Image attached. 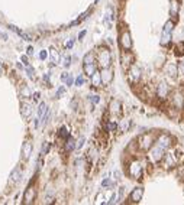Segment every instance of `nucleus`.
I'll return each instance as SVG.
<instances>
[{"instance_id":"obj_1","label":"nucleus","mask_w":184,"mask_h":205,"mask_svg":"<svg viewBox=\"0 0 184 205\" xmlns=\"http://www.w3.org/2000/svg\"><path fill=\"white\" fill-rule=\"evenodd\" d=\"M97 61L100 64L101 68H107L112 64V53L107 48H100L97 52Z\"/></svg>"},{"instance_id":"obj_2","label":"nucleus","mask_w":184,"mask_h":205,"mask_svg":"<svg viewBox=\"0 0 184 205\" xmlns=\"http://www.w3.org/2000/svg\"><path fill=\"white\" fill-rule=\"evenodd\" d=\"M154 143V135L152 133H145L139 137V149L141 150H150L151 146Z\"/></svg>"},{"instance_id":"obj_3","label":"nucleus","mask_w":184,"mask_h":205,"mask_svg":"<svg viewBox=\"0 0 184 205\" xmlns=\"http://www.w3.org/2000/svg\"><path fill=\"white\" fill-rule=\"evenodd\" d=\"M119 42H120V46H122V49H123V51H131V48H132V38H131V32H129V31L122 32Z\"/></svg>"},{"instance_id":"obj_4","label":"nucleus","mask_w":184,"mask_h":205,"mask_svg":"<svg viewBox=\"0 0 184 205\" xmlns=\"http://www.w3.org/2000/svg\"><path fill=\"white\" fill-rule=\"evenodd\" d=\"M164 152H165V150H162V149H161V147H158V146H154V147H151V152H150L151 162H152V163H158V162L162 159Z\"/></svg>"},{"instance_id":"obj_5","label":"nucleus","mask_w":184,"mask_h":205,"mask_svg":"<svg viewBox=\"0 0 184 205\" xmlns=\"http://www.w3.org/2000/svg\"><path fill=\"white\" fill-rule=\"evenodd\" d=\"M129 175L135 179H139L142 176V163L141 162H132L131 166H129Z\"/></svg>"},{"instance_id":"obj_6","label":"nucleus","mask_w":184,"mask_h":205,"mask_svg":"<svg viewBox=\"0 0 184 205\" xmlns=\"http://www.w3.org/2000/svg\"><path fill=\"white\" fill-rule=\"evenodd\" d=\"M35 198H36V189H35V186H28V189L23 194V204L25 205L32 204L35 201Z\"/></svg>"},{"instance_id":"obj_7","label":"nucleus","mask_w":184,"mask_h":205,"mask_svg":"<svg viewBox=\"0 0 184 205\" xmlns=\"http://www.w3.org/2000/svg\"><path fill=\"white\" fill-rule=\"evenodd\" d=\"M157 146L161 147L162 150H167L171 146V137L168 135H160V137L157 139Z\"/></svg>"},{"instance_id":"obj_8","label":"nucleus","mask_w":184,"mask_h":205,"mask_svg":"<svg viewBox=\"0 0 184 205\" xmlns=\"http://www.w3.org/2000/svg\"><path fill=\"white\" fill-rule=\"evenodd\" d=\"M100 77H101V84H110L112 80H113V71L110 69V67L103 68L100 72Z\"/></svg>"},{"instance_id":"obj_9","label":"nucleus","mask_w":184,"mask_h":205,"mask_svg":"<svg viewBox=\"0 0 184 205\" xmlns=\"http://www.w3.org/2000/svg\"><path fill=\"white\" fill-rule=\"evenodd\" d=\"M142 195H144V189L141 188V186H138V188H135L134 191L131 192V195H129V199H131V202L138 204V202L142 199Z\"/></svg>"},{"instance_id":"obj_10","label":"nucleus","mask_w":184,"mask_h":205,"mask_svg":"<svg viewBox=\"0 0 184 205\" xmlns=\"http://www.w3.org/2000/svg\"><path fill=\"white\" fill-rule=\"evenodd\" d=\"M32 150H34V146L31 142H25L23 146H22V159L23 160H28L32 154Z\"/></svg>"},{"instance_id":"obj_11","label":"nucleus","mask_w":184,"mask_h":205,"mask_svg":"<svg viewBox=\"0 0 184 205\" xmlns=\"http://www.w3.org/2000/svg\"><path fill=\"white\" fill-rule=\"evenodd\" d=\"M129 80L132 83H138L141 80V68L136 67V65H132L131 69H129Z\"/></svg>"},{"instance_id":"obj_12","label":"nucleus","mask_w":184,"mask_h":205,"mask_svg":"<svg viewBox=\"0 0 184 205\" xmlns=\"http://www.w3.org/2000/svg\"><path fill=\"white\" fill-rule=\"evenodd\" d=\"M47 111H48L47 104H45V103H41V104H39V108H38V117H36V120H35V126H36V127L39 126L41 120H42V117L45 116V113H47Z\"/></svg>"},{"instance_id":"obj_13","label":"nucleus","mask_w":184,"mask_h":205,"mask_svg":"<svg viewBox=\"0 0 184 205\" xmlns=\"http://www.w3.org/2000/svg\"><path fill=\"white\" fill-rule=\"evenodd\" d=\"M7 28H9L10 31H13V32H15V33L17 35V36H20V38L23 39V41H26V42H29V41H32V38H31V35L25 33L23 31H20V29H19V28H16L15 25H9Z\"/></svg>"},{"instance_id":"obj_14","label":"nucleus","mask_w":184,"mask_h":205,"mask_svg":"<svg viewBox=\"0 0 184 205\" xmlns=\"http://www.w3.org/2000/svg\"><path fill=\"white\" fill-rule=\"evenodd\" d=\"M20 114H22L25 119H28V117L32 114V105L28 104V103L22 101L20 103Z\"/></svg>"},{"instance_id":"obj_15","label":"nucleus","mask_w":184,"mask_h":205,"mask_svg":"<svg viewBox=\"0 0 184 205\" xmlns=\"http://www.w3.org/2000/svg\"><path fill=\"white\" fill-rule=\"evenodd\" d=\"M109 111H110V114L112 116H119L120 114V103L117 101V100H112L110 101V105H109Z\"/></svg>"},{"instance_id":"obj_16","label":"nucleus","mask_w":184,"mask_h":205,"mask_svg":"<svg viewBox=\"0 0 184 205\" xmlns=\"http://www.w3.org/2000/svg\"><path fill=\"white\" fill-rule=\"evenodd\" d=\"M168 93H170V88L165 83H161L158 88H157V94H158V97H161V98H165L168 95Z\"/></svg>"},{"instance_id":"obj_17","label":"nucleus","mask_w":184,"mask_h":205,"mask_svg":"<svg viewBox=\"0 0 184 205\" xmlns=\"http://www.w3.org/2000/svg\"><path fill=\"white\" fill-rule=\"evenodd\" d=\"M83 69H84V74L86 75L91 77L97 71V65H96V62H93V64H83Z\"/></svg>"},{"instance_id":"obj_18","label":"nucleus","mask_w":184,"mask_h":205,"mask_svg":"<svg viewBox=\"0 0 184 205\" xmlns=\"http://www.w3.org/2000/svg\"><path fill=\"white\" fill-rule=\"evenodd\" d=\"M180 10V1L178 0H170V15L175 16Z\"/></svg>"},{"instance_id":"obj_19","label":"nucleus","mask_w":184,"mask_h":205,"mask_svg":"<svg viewBox=\"0 0 184 205\" xmlns=\"http://www.w3.org/2000/svg\"><path fill=\"white\" fill-rule=\"evenodd\" d=\"M162 157H164V156H162ZM164 165H165L167 169L175 166V156H174V154H165V157H164Z\"/></svg>"},{"instance_id":"obj_20","label":"nucleus","mask_w":184,"mask_h":205,"mask_svg":"<svg viewBox=\"0 0 184 205\" xmlns=\"http://www.w3.org/2000/svg\"><path fill=\"white\" fill-rule=\"evenodd\" d=\"M115 19V16H113V9L112 7H107V10H106V16H104V23L110 28L112 26V20Z\"/></svg>"},{"instance_id":"obj_21","label":"nucleus","mask_w":184,"mask_h":205,"mask_svg":"<svg viewBox=\"0 0 184 205\" xmlns=\"http://www.w3.org/2000/svg\"><path fill=\"white\" fill-rule=\"evenodd\" d=\"M20 176H22V171H20L19 168L13 169V171H12V173H10V182H12V184H16V182H19Z\"/></svg>"},{"instance_id":"obj_22","label":"nucleus","mask_w":184,"mask_h":205,"mask_svg":"<svg viewBox=\"0 0 184 205\" xmlns=\"http://www.w3.org/2000/svg\"><path fill=\"white\" fill-rule=\"evenodd\" d=\"M50 55H51V59H52V65H55V64L60 62L61 56H60V52L57 51L55 48H51L50 49Z\"/></svg>"},{"instance_id":"obj_23","label":"nucleus","mask_w":184,"mask_h":205,"mask_svg":"<svg viewBox=\"0 0 184 205\" xmlns=\"http://www.w3.org/2000/svg\"><path fill=\"white\" fill-rule=\"evenodd\" d=\"M90 78H91V84H93V87H100L101 85V77H100V72H99V71H96Z\"/></svg>"},{"instance_id":"obj_24","label":"nucleus","mask_w":184,"mask_h":205,"mask_svg":"<svg viewBox=\"0 0 184 205\" xmlns=\"http://www.w3.org/2000/svg\"><path fill=\"white\" fill-rule=\"evenodd\" d=\"M96 62V55L93 52H88L84 55V59H83V64H93Z\"/></svg>"},{"instance_id":"obj_25","label":"nucleus","mask_w":184,"mask_h":205,"mask_svg":"<svg viewBox=\"0 0 184 205\" xmlns=\"http://www.w3.org/2000/svg\"><path fill=\"white\" fill-rule=\"evenodd\" d=\"M61 81H63V83H65L67 85H73V83H74L73 75H71V74H68V72H64V74L61 75Z\"/></svg>"},{"instance_id":"obj_26","label":"nucleus","mask_w":184,"mask_h":205,"mask_svg":"<svg viewBox=\"0 0 184 205\" xmlns=\"http://www.w3.org/2000/svg\"><path fill=\"white\" fill-rule=\"evenodd\" d=\"M74 147H75V142H74V139H73L71 136H68L67 137V143H65V150H67V152H71Z\"/></svg>"},{"instance_id":"obj_27","label":"nucleus","mask_w":184,"mask_h":205,"mask_svg":"<svg viewBox=\"0 0 184 205\" xmlns=\"http://www.w3.org/2000/svg\"><path fill=\"white\" fill-rule=\"evenodd\" d=\"M20 97H23V98L32 97V93H31V90H29V88H28L26 85L22 87V90H20Z\"/></svg>"},{"instance_id":"obj_28","label":"nucleus","mask_w":184,"mask_h":205,"mask_svg":"<svg viewBox=\"0 0 184 205\" xmlns=\"http://www.w3.org/2000/svg\"><path fill=\"white\" fill-rule=\"evenodd\" d=\"M170 41H171V33L170 32H162V35H161V45H167Z\"/></svg>"},{"instance_id":"obj_29","label":"nucleus","mask_w":184,"mask_h":205,"mask_svg":"<svg viewBox=\"0 0 184 205\" xmlns=\"http://www.w3.org/2000/svg\"><path fill=\"white\" fill-rule=\"evenodd\" d=\"M172 29H174V22L172 20H168L167 23L164 25V29H162V32H172Z\"/></svg>"},{"instance_id":"obj_30","label":"nucleus","mask_w":184,"mask_h":205,"mask_svg":"<svg viewBox=\"0 0 184 205\" xmlns=\"http://www.w3.org/2000/svg\"><path fill=\"white\" fill-rule=\"evenodd\" d=\"M129 126H131V121H129V120H123V121L120 123L119 129H120V132H126V130L129 129Z\"/></svg>"},{"instance_id":"obj_31","label":"nucleus","mask_w":184,"mask_h":205,"mask_svg":"<svg viewBox=\"0 0 184 205\" xmlns=\"http://www.w3.org/2000/svg\"><path fill=\"white\" fill-rule=\"evenodd\" d=\"M70 65H71V56H70V55H67V56H64V58H63V67L68 68Z\"/></svg>"},{"instance_id":"obj_32","label":"nucleus","mask_w":184,"mask_h":205,"mask_svg":"<svg viewBox=\"0 0 184 205\" xmlns=\"http://www.w3.org/2000/svg\"><path fill=\"white\" fill-rule=\"evenodd\" d=\"M101 186L103 188H109V186H113V182L109 179V178H106V179H103V182H101Z\"/></svg>"},{"instance_id":"obj_33","label":"nucleus","mask_w":184,"mask_h":205,"mask_svg":"<svg viewBox=\"0 0 184 205\" xmlns=\"http://www.w3.org/2000/svg\"><path fill=\"white\" fill-rule=\"evenodd\" d=\"M50 143H47V142H45V143H44V146H42V150H41V154H42V156H45V154L48 153V150H50Z\"/></svg>"},{"instance_id":"obj_34","label":"nucleus","mask_w":184,"mask_h":205,"mask_svg":"<svg viewBox=\"0 0 184 205\" xmlns=\"http://www.w3.org/2000/svg\"><path fill=\"white\" fill-rule=\"evenodd\" d=\"M60 136L61 137H68L70 136V135H68L67 127H61V129H60Z\"/></svg>"},{"instance_id":"obj_35","label":"nucleus","mask_w":184,"mask_h":205,"mask_svg":"<svg viewBox=\"0 0 184 205\" xmlns=\"http://www.w3.org/2000/svg\"><path fill=\"white\" fill-rule=\"evenodd\" d=\"M64 93H65V87H60V88L57 90V95H55V97H57V98H61V95H63Z\"/></svg>"},{"instance_id":"obj_36","label":"nucleus","mask_w":184,"mask_h":205,"mask_svg":"<svg viewBox=\"0 0 184 205\" xmlns=\"http://www.w3.org/2000/svg\"><path fill=\"white\" fill-rule=\"evenodd\" d=\"M26 71H28V75L31 77V78H35V69L31 68L29 65H28V68H26Z\"/></svg>"},{"instance_id":"obj_37","label":"nucleus","mask_w":184,"mask_h":205,"mask_svg":"<svg viewBox=\"0 0 184 205\" xmlns=\"http://www.w3.org/2000/svg\"><path fill=\"white\" fill-rule=\"evenodd\" d=\"M177 69H178V72H180V74H184V61L178 62V65H177Z\"/></svg>"},{"instance_id":"obj_38","label":"nucleus","mask_w":184,"mask_h":205,"mask_svg":"<svg viewBox=\"0 0 184 205\" xmlns=\"http://www.w3.org/2000/svg\"><path fill=\"white\" fill-rule=\"evenodd\" d=\"M75 84H77V85H83V84H84V78H83V75L77 77V80H75Z\"/></svg>"},{"instance_id":"obj_39","label":"nucleus","mask_w":184,"mask_h":205,"mask_svg":"<svg viewBox=\"0 0 184 205\" xmlns=\"http://www.w3.org/2000/svg\"><path fill=\"white\" fill-rule=\"evenodd\" d=\"M90 100H91V103L97 104V103L100 101V97H99V95H91V98H90Z\"/></svg>"},{"instance_id":"obj_40","label":"nucleus","mask_w":184,"mask_h":205,"mask_svg":"<svg viewBox=\"0 0 184 205\" xmlns=\"http://www.w3.org/2000/svg\"><path fill=\"white\" fill-rule=\"evenodd\" d=\"M47 56H48V52L41 51V53H39V58H41V59H47Z\"/></svg>"},{"instance_id":"obj_41","label":"nucleus","mask_w":184,"mask_h":205,"mask_svg":"<svg viewBox=\"0 0 184 205\" xmlns=\"http://www.w3.org/2000/svg\"><path fill=\"white\" fill-rule=\"evenodd\" d=\"M20 59H22L23 65H26V67L29 65V62H28V56H26V55H22V58H20Z\"/></svg>"},{"instance_id":"obj_42","label":"nucleus","mask_w":184,"mask_h":205,"mask_svg":"<svg viewBox=\"0 0 184 205\" xmlns=\"http://www.w3.org/2000/svg\"><path fill=\"white\" fill-rule=\"evenodd\" d=\"M83 143H84V139H83V137H81V139H80V140L77 142V144H75V147H78V149H80V147L83 146Z\"/></svg>"},{"instance_id":"obj_43","label":"nucleus","mask_w":184,"mask_h":205,"mask_svg":"<svg viewBox=\"0 0 184 205\" xmlns=\"http://www.w3.org/2000/svg\"><path fill=\"white\" fill-rule=\"evenodd\" d=\"M107 129H109V130H115V129H116V123H109Z\"/></svg>"},{"instance_id":"obj_44","label":"nucleus","mask_w":184,"mask_h":205,"mask_svg":"<svg viewBox=\"0 0 184 205\" xmlns=\"http://www.w3.org/2000/svg\"><path fill=\"white\" fill-rule=\"evenodd\" d=\"M26 53H28V55H34V48H32V46H28V49H26Z\"/></svg>"},{"instance_id":"obj_45","label":"nucleus","mask_w":184,"mask_h":205,"mask_svg":"<svg viewBox=\"0 0 184 205\" xmlns=\"http://www.w3.org/2000/svg\"><path fill=\"white\" fill-rule=\"evenodd\" d=\"M178 175H180L181 178L184 176V166H180V168H178Z\"/></svg>"},{"instance_id":"obj_46","label":"nucleus","mask_w":184,"mask_h":205,"mask_svg":"<svg viewBox=\"0 0 184 205\" xmlns=\"http://www.w3.org/2000/svg\"><path fill=\"white\" fill-rule=\"evenodd\" d=\"M39 97H41V94H39V93H34V101H38V100H39Z\"/></svg>"},{"instance_id":"obj_47","label":"nucleus","mask_w":184,"mask_h":205,"mask_svg":"<svg viewBox=\"0 0 184 205\" xmlns=\"http://www.w3.org/2000/svg\"><path fill=\"white\" fill-rule=\"evenodd\" d=\"M73 45H74V39H71V41H68V42H67V45H65V46H67V48H71Z\"/></svg>"},{"instance_id":"obj_48","label":"nucleus","mask_w":184,"mask_h":205,"mask_svg":"<svg viewBox=\"0 0 184 205\" xmlns=\"http://www.w3.org/2000/svg\"><path fill=\"white\" fill-rule=\"evenodd\" d=\"M84 36H86V31H83V32H80V35H78V39H80V41H81V39H83Z\"/></svg>"},{"instance_id":"obj_49","label":"nucleus","mask_w":184,"mask_h":205,"mask_svg":"<svg viewBox=\"0 0 184 205\" xmlns=\"http://www.w3.org/2000/svg\"><path fill=\"white\" fill-rule=\"evenodd\" d=\"M1 74H3V65L0 64V75H1Z\"/></svg>"}]
</instances>
